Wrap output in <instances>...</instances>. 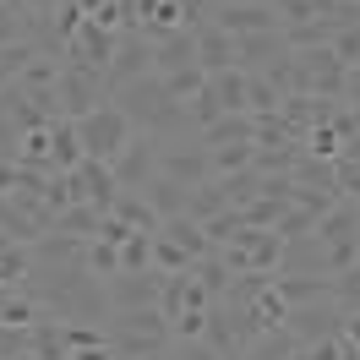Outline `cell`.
<instances>
[{
    "mask_svg": "<svg viewBox=\"0 0 360 360\" xmlns=\"http://www.w3.org/2000/svg\"><path fill=\"white\" fill-rule=\"evenodd\" d=\"M295 355H300V338H295L284 322H278V328H268V333H257V338L246 344V360H295Z\"/></svg>",
    "mask_w": 360,
    "mask_h": 360,
    "instance_id": "18",
    "label": "cell"
},
{
    "mask_svg": "<svg viewBox=\"0 0 360 360\" xmlns=\"http://www.w3.org/2000/svg\"><path fill=\"white\" fill-rule=\"evenodd\" d=\"M158 290H164V273H115L104 278V295H110V316L115 311H142V306H158Z\"/></svg>",
    "mask_w": 360,
    "mask_h": 360,
    "instance_id": "9",
    "label": "cell"
},
{
    "mask_svg": "<svg viewBox=\"0 0 360 360\" xmlns=\"http://www.w3.org/2000/svg\"><path fill=\"white\" fill-rule=\"evenodd\" d=\"M104 207L98 202H71L60 207V219H55V235H77V240H98V229H104Z\"/></svg>",
    "mask_w": 360,
    "mask_h": 360,
    "instance_id": "17",
    "label": "cell"
},
{
    "mask_svg": "<svg viewBox=\"0 0 360 360\" xmlns=\"http://www.w3.org/2000/svg\"><path fill=\"white\" fill-rule=\"evenodd\" d=\"M148 71H153V44H148V33L126 27V33H120V44H115L110 71H104V88H110V98H115V88H126V82L148 77Z\"/></svg>",
    "mask_w": 360,
    "mask_h": 360,
    "instance_id": "7",
    "label": "cell"
},
{
    "mask_svg": "<svg viewBox=\"0 0 360 360\" xmlns=\"http://www.w3.org/2000/svg\"><path fill=\"white\" fill-rule=\"evenodd\" d=\"M344 104H349V110H360V66L344 77Z\"/></svg>",
    "mask_w": 360,
    "mask_h": 360,
    "instance_id": "39",
    "label": "cell"
},
{
    "mask_svg": "<svg viewBox=\"0 0 360 360\" xmlns=\"http://www.w3.org/2000/svg\"><path fill=\"white\" fill-rule=\"evenodd\" d=\"M278 104H284V93L273 88L268 77H251L246 71V110L251 115H278Z\"/></svg>",
    "mask_w": 360,
    "mask_h": 360,
    "instance_id": "26",
    "label": "cell"
},
{
    "mask_svg": "<svg viewBox=\"0 0 360 360\" xmlns=\"http://www.w3.org/2000/svg\"><path fill=\"white\" fill-rule=\"evenodd\" d=\"M240 224H246V213H240V207H224V213H213V219L202 224V235L213 240V246H224V240H235Z\"/></svg>",
    "mask_w": 360,
    "mask_h": 360,
    "instance_id": "33",
    "label": "cell"
},
{
    "mask_svg": "<svg viewBox=\"0 0 360 360\" xmlns=\"http://www.w3.org/2000/svg\"><path fill=\"white\" fill-rule=\"evenodd\" d=\"M322 246H338V240H360V202L355 197H338L322 219H316V229H311Z\"/></svg>",
    "mask_w": 360,
    "mask_h": 360,
    "instance_id": "12",
    "label": "cell"
},
{
    "mask_svg": "<svg viewBox=\"0 0 360 360\" xmlns=\"http://www.w3.org/2000/svg\"><path fill=\"white\" fill-rule=\"evenodd\" d=\"M284 207H290V202H273V197H257V202H251V207H240V213H246V224H262V229H273L278 219H284Z\"/></svg>",
    "mask_w": 360,
    "mask_h": 360,
    "instance_id": "36",
    "label": "cell"
},
{
    "mask_svg": "<svg viewBox=\"0 0 360 360\" xmlns=\"http://www.w3.org/2000/svg\"><path fill=\"white\" fill-rule=\"evenodd\" d=\"M110 213H115V219H120V224L142 229V235H158V224H164V219H158L153 207H148V202H142V197H136V191H120Z\"/></svg>",
    "mask_w": 360,
    "mask_h": 360,
    "instance_id": "21",
    "label": "cell"
},
{
    "mask_svg": "<svg viewBox=\"0 0 360 360\" xmlns=\"http://www.w3.org/2000/svg\"><path fill=\"white\" fill-rule=\"evenodd\" d=\"M328 49L338 55V66H344V71H355L360 66V27H338Z\"/></svg>",
    "mask_w": 360,
    "mask_h": 360,
    "instance_id": "35",
    "label": "cell"
},
{
    "mask_svg": "<svg viewBox=\"0 0 360 360\" xmlns=\"http://www.w3.org/2000/svg\"><path fill=\"white\" fill-rule=\"evenodd\" d=\"M110 169H115V186H120V191H142L148 180H158V136L136 131Z\"/></svg>",
    "mask_w": 360,
    "mask_h": 360,
    "instance_id": "8",
    "label": "cell"
},
{
    "mask_svg": "<svg viewBox=\"0 0 360 360\" xmlns=\"http://www.w3.org/2000/svg\"><path fill=\"white\" fill-rule=\"evenodd\" d=\"M213 180H219V191H224L229 207H251L262 197V175H257V169H235V175H213Z\"/></svg>",
    "mask_w": 360,
    "mask_h": 360,
    "instance_id": "22",
    "label": "cell"
},
{
    "mask_svg": "<svg viewBox=\"0 0 360 360\" xmlns=\"http://www.w3.org/2000/svg\"><path fill=\"white\" fill-rule=\"evenodd\" d=\"M197 66H202L207 77H219V71H235V39H229L224 27H213V22L197 27Z\"/></svg>",
    "mask_w": 360,
    "mask_h": 360,
    "instance_id": "13",
    "label": "cell"
},
{
    "mask_svg": "<svg viewBox=\"0 0 360 360\" xmlns=\"http://www.w3.org/2000/svg\"><path fill=\"white\" fill-rule=\"evenodd\" d=\"M207 88H213V98H219V110H224V115H240V110H246V71H240V66L207 77Z\"/></svg>",
    "mask_w": 360,
    "mask_h": 360,
    "instance_id": "20",
    "label": "cell"
},
{
    "mask_svg": "<svg viewBox=\"0 0 360 360\" xmlns=\"http://www.w3.org/2000/svg\"><path fill=\"white\" fill-rule=\"evenodd\" d=\"M158 175L175 180V186H207L213 180V153H207L197 136H186V142H158Z\"/></svg>",
    "mask_w": 360,
    "mask_h": 360,
    "instance_id": "4",
    "label": "cell"
},
{
    "mask_svg": "<svg viewBox=\"0 0 360 360\" xmlns=\"http://www.w3.org/2000/svg\"><path fill=\"white\" fill-rule=\"evenodd\" d=\"M224 360H246V349H240V355H224Z\"/></svg>",
    "mask_w": 360,
    "mask_h": 360,
    "instance_id": "41",
    "label": "cell"
},
{
    "mask_svg": "<svg viewBox=\"0 0 360 360\" xmlns=\"http://www.w3.org/2000/svg\"><path fill=\"white\" fill-rule=\"evenodd\" d=\"M219 262H224L229 273H257L251 268V251L240 246V240H224V246H219Z\"/></svg>",
    "mask_w": 360,
    "mask_h": 360,
    "instance_id": "37",
    "label": "cell"
},
{
    "mask_svg": "<svg viewBox=\"0 0 360 360\" xmlns=\"http://www.w3.org/2000/svg\"><path fill=\"white\" fill-rule=\"evenodd\" d=\"M169 360H175V355H169Z\"/></svg>",
    "mask_w": 360,
    "mask_h": 360,
    "instance_id": "42",
    "label": "cell"
},
{
    "mask_svg": "<svg viewBox=\"0 0 360 360\" xmlns=\"http://www.w3.org/2000/svg\"><path fill=\"white\" fill-rule=\"evenodd\" d=\"M55 104L66 120H88L98 104H110V88H104V71L88 66H60V82H55Z\"/></svg>",
    "mask_w": 360,
    "mask_h": 360,
    "instance_id": "3",
    "label": "cell"
},
{
    "mask_svg": "<svg viewBox=\"0 0 360 360\" xmlns=\"http://www.w3.org/2000/svg\"><path fill=\"white\" fill-rule=\"evenodd\" d=\"M191 278H197L213 300H224V290H229V278H235V273H229L224 262H219V251H213V257H202V262H191Z\"/></svg>",
    "mask_w": 360,
    "mask_h": 360,
    "instance_id": "25",
    "label": "cell"
},
{
    "mask_svg": "<svg viewBox=\"0 0 360 360\" xmlns=\"http://www.w3.org/2000/svg\"><path fill=\"white\" fill-rule=\"evenodd\" d=\"M158 235H169V240H175L180 251H186V257H191V262H202V257H213V240H207L202 235V224H197V219H186V213H175V219H164V224H158Z\"/></svg>",
    "mask_w": 360,
    "mask_h": 360,
    "instance_id": "16",
    "label": "cell"
},
{
    "mask_svg": "<svg viewBox=\"0 0 360 360\" xmlns=\"http://www.w3.org/2000/svg\"><path fill=\"white\" fill-rule=\"evenodd\" d=\"M202 148H229V142H251L257 148V115H219V120H207L202 136H197Z\"/></svg>",
    "mask_w": 360,
    "mask_h": 360,
    "instance_id": "14",
    "label": "cell"
},
{
    "mask_svg": "<svg viewBox=\"0 0 360 360\" xmlns=\"http://www.w3.org/2000/svg\"><path fill=\"white\" fill-rule=\"evenodd\" d=\"M148 268H153V235L136 229L131 240L120 246V273H148Z\"/></svg>",
    "mask_w": 360,
    "mask_h": 360,
    "instance_id": "29",
    "label": "cell"
},
{
    "mask_svg": "<svg viewBox=\"0 0 360 360\" xmlns=\"http://www.w3.org/2000/svg\"><path fill=\"white\" fill-rule=\"evenodd\" d=\"M88 273L115 278V273H120V246H110V240H88Z\"/></svg>",
    "mask_w": 360,
    "mask_h": 360,
    "instance_id": "34",
    "label": "cell"
},
{
    "mask_svg": "<svg viewBox=\"0 0 360 360\" xmlns=\"http://www.w3.org/2000/svg\"><path fill=\"white\" fill-rule=\"evenodd\" d=\"M164 88H169V98H175V104H191V98L207 88V71H202V66H180V71H169V77H164Z\"/></svg>",
    "mask_w": 360,
    "mask_h": 360,
    "instance_id": "24",
    "label": "cell"
},
{
    "mask_svg": "<svg viewBox=\"0 0 360 360\" xmlns=\"http://www.w3.org/2000/svg\"><path fill=\"white\" fill-rule=\"evenodd\" d=\"M77 131H82V153L98 158V164H115V158L126 153V142L136 136V126L126 120L120 104H98L88 120H77Z\"/></svg>",
    "mask_w": 360,
    "mask_h": 360,
    "instance_id": "2",
    "label": "cell"
},
{
    "mask_svg": "<svg viewBox=\"0 0 360 360\" xmlns=\"http://www.w3.org/2000/svg\"><path fill=\"white\" fill-rule=\"evenodd\" d=\"M224 191H219V180H207V186H191V197H186V219H197V224H207L213 213H224Z\"/></svg>",
    "mask_w": 360,
    "mask_h": 360,
    "instance_id": "23",
    "label": "cell"
},
{
    "mask_svg": "<svg viewBox=\"0 0 360 360\" xmlns=\"http://www.w3.org/2000/svg\"><path fill=\"white\" fill-rule=\"evenodd\" d=\"M153 71L169 77L180 66H197V27H169V33H153Z\"/></svg>",
    "mask_w": 360,
    "mask_h": 360,
    "instance_id": "11",
    "label": "cell"
},
{
    "mask_svg": "<svg viewBox=\"0 0 360 360\" xmlns=\"http://www.w3.org/2000/svg\"><path fill=\"white\" fill-rule=\"evenodd\" d=\"M300 148L311 158H338V148H344V136L333 131V126H311V131L300 136Z\"/></svg>",
    "mask_w": 360,
    "mask_h": 360,
    "instance_id": "32",
    "label": "cell"
},
{
    "mask_svg": "<svg viewBox=\"0 0 360 360\" xmlns=\"http://www.w3.org/2000/svg\"><path fill=\"white\" fill-rule=\"evenodd\" d=\"M213 153V175H235V169H251L257 148L251 142H229V148H207Z\"/></svg>",
    "mask_w": 360,
    "mask_h": 360,
    "instance_id": "28",
    "label": "cell"
},
{
    "mask_svg": "<svg viewBox=\"0 0 360 360\" xmlns=\"http://www.w3.org/2000/svg\"><path fill=\"white\" fill-rule=\"evenodd\" d=\"M207 22L224 27L229 39H246V33H273L278 22V11H273V0H213L207 6Z\"/></svg>",
    "mask_w": 360,
    "mask_h": 360,
    "instance_id": "5",
    "label": "cell"
},
{
    "mask_svg": "<svg viewBox=\"0 0 360 360\" xmlns=\"http://www.w3.org/2000/svg\"><path fill=\"white\" fill-rule=\"evenodd\" d=\"M17 175H22V169H17V158H0V197H11V191H17Z\"/></svg>",
    "mask_w": 360,
    "mask_h": 360,
    "instance_id": "38",
    "label": "cell"
},
{
    "mask_svg": "<svg viewBox=\"0 0 360 360\" xmlns=\"http://www.w3.org/2000/svg\"><path fill=\"white\" fill-rule=\"evenodd\" d=\"M82 131H77V120H55L49 126V164H55V175H66V169H77L82 164Z\"/></svg>",
    "mask_w": 360,
    "mask_h": 360,
    "instance_id": "15",
    "label": "cell"
},
{
    "mask_svg": "<svg viewBox=\"0 0 360 360\" xmlns=\"http://www.w3.org/2000/svg\"><path fill=\"white\" fill-rule=\"evenodd\" d=\"M6 88H11V77H6V71H0V93H6Z\"/></svg>",
    "mask_w": 360,
    "mask_h": 360,
    "instance_id": "40",
    "label": "cell"
},
{
    "mask_svg": "<svg viewBox=\"0 0 360 360\" xmlns=\"http://www.w3.org/2000/svg\"><path fill=\"white\" fill-rule=\"evenodd\" d=\"M104 344H110L115 360L169 355V344H175V322L158 311V306H142V311H115L110 322H104Z\"/></svg>",
    "mask_w": 360,
    "mask_h": 360,
    "instance_id": "1",
    "label": "cell"
},
{
    "mask_svg": "<svg viewBox=\"0 0 360 360\" xmlns=\"http://www.w3.org/2000/svg\"><path fill=\"white\" fill-rule=\"evenodd\" d=\"M316 229V213L311 207H284V219H278V224H273V235H278V240H300V235H311Z\"/></svg>",
    "mask_w": 360,
    "mask_h": 360,
    "instance_id": "30",
    "label": "cell"
},
{
    "mask_svg": "<svg viewBox=\"0 0 360 360\" xmlns=\"http://www.w3.org/2000/svg\"><path fill=\"white\" fill-rule=\"evenodd\" d=\"M290 55V44H284V27H273V33H246V39H235V66L251 71V77H262V71H273L278 60Z\"/></svg>",
    "mask_w": 360,
    "mask_h": 360,
    "instance_id": "10",
    "label": "cell"
},
{
    "mask_svg": "<svg viewBox=\"0 0 360 360\" xmlns=\"http://www.w3.org/2000/svg\"><path fill=\"white\" fill-rule=\"evenodd\" d=\"M136 197L153 207L158 219H175V213H186V197H191V191H186V186H175V180H164V175H158V180H148V186H142Z\"/></svg>",
    "mask_w": 360,
    "mask_h": 360,
    "instance_id": "19",
    "label": "cell"
},
{
    "mask_svg": "<svg viewBox=\"0 0 360 360\" xmlns=\"http://www.w3.org/2000/svg\"><path fill=\"white\" fill-rule=\"evenodd\" d=\"M344 316L349 311H344L338 300H311V306H290L284 328L300 338V349H311V344H322V338H344Z\"/></svg>",
    "mask_w": 360,
    "mask_h": 360,
    "instance_id": "6",
    "label": "cell"
},
{
    "mask_svg": "<svg viewBox=\"0 0 360 360\" xmlns=\"http://www.w3.org/2000/svg\"><path fill=\"white\" fill-rule=\"evenodd\" d=\"M153 268L158 273H191V257H186L169 235H153Z\"/></svg>",
    "mask_w": 360,
    "mask_h": 360,
    "instance_id": "31",
    "label": "cell"
},
{
    "mask_svg": "<svg viewBox=\"0 0 360 360\" xmlns=\"http://www.w3.org/2000/svg\"><path fill=\"white\" fill-rule=\"evenodd\" d=\"M290 142H300V136L284 115H257V148H290Z\"/></svg>",
    "mask_w": 360,
    "mask_h": 360,
    "instance_id": "27",
    "label": "cell"
}]
</instances>
